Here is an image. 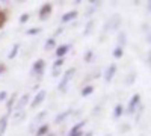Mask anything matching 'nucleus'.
<instances>
[{
  "instance_id": "6",
  "label": "nucleus",
  "mask_w": 151,
  "mask_h": 136,
  "mask_svg": "<svg viewBox=\"0 0 151 136\" xmlns=\"http://www.w3.org/2000/svg\"><path fill=\"white\" fill-rule=\"evenodd\" d=\"M52 9H53V6L50 5V3H44L42 6H41V9H40V20H47L48 18V15L52 14Z\"/></svg>"
},
{
  "instance_id": "7",
  "label": "nucleus",
  "mask_w": 151,
  "mask_h": 136,
  "mask_svg": "<svg viewBox=\"0 0 151 136\" xmlns=\"http://www.w3.org/2000/svg\"><path fill=\"white\" fill-rule=\"evenodd\" d=\"M45 91H38L36 92V95H35V98H33V100H32V103H30V106L32 107H38V106H40L42 101H44V98H45Z\"/></svg>"
},
{
  "instance_id": "20",
  "label": "nucleus",
  "mask_w": 151,
  "mask_h": 136,
  "mask_svg": "<svg viewBox=\"0 0 151 136\" xmlns=\"http://www.w3.org/2000/svg\"><path fill=\"white\" fill-rule=\"evenodd\" d=\"M92 92H94V86H92V85H86L85 88H83V89L80 91V94H82L83 97H88V95H91Z\"/></svg>"
},
{
  "instance_id": "9",
  "label": "nucleus",
  "mask_w": 151,
  "mask_h": 136,
  "mask_svg": "<svg viewBox=\"0 0 151 136\" xmlns=\"http://www.w3.org/2000/svg\"><path fill=\"white\" fill-rule=\"evenodd\" d=\"M24 117H26V112H24V109H21V110H15V112H12V122H14V124H18L20 121L24 119Z\"/></svg>"
},
{
  "instance_id": "21",
  "label": "nucleus",
  "mask_w": 151,
  "mask_h": 136,
  "mask_svg": "<svg viewBox=\"0 0 151 136\" xmlns=\"http://www.w3.org/2000/svg\"><path fill=\"white\" fill-rule=\"evenodd\" d=\"M55 47H56V40H55V38L47 40L45 44H44V48H45V50H52V48H55Z\"/></svg>"
},
{
  "instance_id": "33",
  "label": "nucleus",
  "mask_w": 151,
  "mask_h": 136,
  "mask_svg": "<svg viewBox=\"0 0 151 136\" xmlns=\"http://www.w3.org/2000/svg\"><path fill=\"white\" fill-rule=\"evenodd\" d=\"M53 76H55V77L60 76V68H53Z\"/></svg>"
},
{
  "instance_id": "12",
  "label": "nucleus",
  "mask_w": 151,
  "mask_h": 136,
  "mask_svg": "<svg viewBox=\"0 0 151 136\" xmlns=\"http://www.w3.org/2000/svg\"><path fill=\"white\" fill-rule=\"evenodd\" d=\"M76 17H77V11H70V12H67L65 15H62L60 21L62 23H68V21H73Z\"/></svg>"
},
{
  "instance_id": "18",
  "label": "nucleus",
  "mask_w": 151,
  "mask_h": 136,
  "mask_svg": "<svg viewBox=\"0 0 151 136\" xmlns=\"http://www.w3.org/2000/svg\"><path fill=\"white\" fill-rule=\"evenodd\" d=\"M18 50H20V44H14V45H12V48H11V52L8 53V58L9 59H14L18 55Z\"/></svg>"
},
{
  "instance_id": "10",
  "label": "nucleus",
  "mask_w": 151,
  "mask_h": 136,
  "mask_svg": "<svg viewBox=\"0 0 151 136\" xmlns=\"http://www.w3.org/2000/svg\"><path fill=\"white\" fill-rule=\"evenodd\" d=\"M70 50V44H62L59 47H56V56L58 58H64Z\"/></svg>"
},
{
  "instance_id": "35",
  "label": "nucleus",
  "mask_w": 151,
  "mask_h": 136,
  "mask_svg": "<svg viewBox=\"0 0 151 136\" xmlns=\"http://www.w3.org/2000/svg\"><path fill=\"white\" fill-rule=\"evenodd\" d=\"M62 32H64V27H59V29H58V30L55 32V35H60Z\"/></svg>"
},
{
  "instance_id": "5",
  "label": "nucleus",
  "mask_w": 151,
  "mask_h": 136,
  "mask_svg": "<svg viewBox=\"0 0 151 136\" xmlns=\"http://www.w3.org/2000/svg\"><path fill=\"white\" fill-rule=\"evenodd\" d=\"M85 124H86V121H80V122H77V124H74V126H73V129L70 130L68 136H83L82 129L85 127Z\"/></svg>"
},
{
  "instance_id": "1",
  "label": "nucleus",
  "mask_w": 151,
  "mask_h": 136,
  "mask_svg": "<svg viewBox=\"0 0 151 136\" xmlns=\"http://www.w3.org/2000/svg\"><path fill=\"white\" fill-rule=\"evenodd\" d=\"M74 74H76V68H68L64 74H62V79H60V82L58 85V88H59L60 92H67L68 91V85H70Z\"/></svg>"
},
{
  "instance_id": "27",
  "label": "nucleus",
  "mask_w": 151,
  "mask_h": 136,
  "mask_svg": "<svg viewBox=\"0 0 151 136\" xmlns=\"http://www.w3.org/2000/svg\"><path fill=\"white\" fill-rule=\"evenodd\" d=\"M41 30H42L41 27H32L26 32V35H38V33H41Z\"/></svg>"
},
{
  "instance_id": "38",
  "label": "nucleus",
  "mask_w": 151,
  "mask_h": 136,
  "mask_svg": "<svg viewBox=\"0 0 151 136\" xmlns=\"http://www.w3.org/2000/svg\"><path fill=\"white\" fill-rule=\"evenodd\" d=\"M106 136H110V135H106Z\"/></svg>"
},
{
  "instance_id": "2",
  "label": "nucleus",
  "mask_w": 151,
  "mask_h": 136,
  "mask_svg": "<svg viewBox=\"0 0 151 136\" xmlns=\"http://www.w3.org/2000/svg\"><path fill=\"white\" fill-rule=\"evenodd\" d=\"M139 106H141V95L139 94H134L130 98V103L127 106V114H130V115L136 114V110L139 109Z\"/></svg>"
},
{
  "instance_id": "34",
  "label": "nucleus",
  "mask_w": 151,
  "mask_h": 136,
  "mask_svg": "<svg viewBox=\"0 0 151 136\" xmlns=\"http://www.w3.org/2000/svg\"><path fill=\"white\" fill-rule=\"evenodd\" d=\"M6 71V67H5V64H0V76Z\"/></svg>"
},
{
  "instance_id": "11",
  "label": "nucleus",
  "mask_w": 151,
  "mask_h": 136,
  "mask_svg": "<svg viewBox=\"0 0 151 136\" xmlns=\"http://www.w3.org/2000/svg\"><path fill=\"white\" fill-rule=\"evenodd\" d=\"M27 103H29V94L21 95V98H20L18 103H17V109H15V110H21V109H24Z\"/></svg>"
},
{
  "instance_id": "25",
  "label": "nucleus",
  "mask_w": 151,
  "mask_h": 136,
  "mask_svg": "<svg viewBox=\"0 0 151 136\" xmlns=\"http://www.w3.org/2000/svg\"><path fill=\"white\" fill-rule=\"evenodd\" d=\"M118 42H119L118 45L124 48V45H125V42H127V40H125V33H124V32H121V33H119V36H118Z\"/></svg>"
},
{
  "instance_id": "13",
  "label": "nucleus",
  "mask_w": 151,
  "mask_h": 136,
  "mask_svg": "<svg viewBox=\"0 0 151 136\" xmlns=\"http://www.w3.org/2000/svg\"><path fill=\"white\" fill-rule=\"evenodd\" d=\"M8 118H9L8 114H5L3 117H0V136L5 133V130H6V127H8Z\"/></svg>"
},
{
  "instance_id": "15",
  "label": "nucleus",
  "mask_w": 151,
  "mask_h": 136,
  "mask_svg": "<svg viewBox=\"0 0 151 136\" xmlns=\"http://www.w3.org/2000/svg\"><path fill=\"white\" fill-rule=\"evenodd\" d=\"M71 112H73V110H65V112H62V114L56 115V118H55V122H56V124H59V122L65 121V119H67V118L71 115Z\"/></svg>"
},
{
  "instance_id": "19",
  "label": "nucleus",
  "mask_w": 151,
  "mask_h": 136,
  "mask_svg": "<svg viewBox=\"0 0 151 136\" xmlns=\"http://www.w3.org/2000/svg\"><path fill=\"white\" fill-rule=\"evenodd\" d=\"M124 114V106L122 104H116L115 109H113V118H119Z\"/></svg>"
},
{
  "instance_id": "30",
  "label": "nucleus",
  "mask_w": 151,
  "mask_h": 136,
  "mask_svg": "<svg viewBox=\"0 0 151 136\" xmlns=\"http://www.w3.org/2000/svg\"><path fill=\"white\" fill-rule=\"evenodd\" d=\"M5 20H6V14H5V12H2V11H0V27L3 26Z\"/></svg>"
},
{
  "instance_id": "17",
  "label": "nucleus",
  "mask_w": 151,
  "mask_h": 136,
  "mask_svg": "<svg viewBox=\"0 0 151 136\" xmlns=\"http://www.w3.org/2000/svg\"><path fill=\"white\" fill-rule=\"evenodd\" d=\"M91 3V8L88 9V12H86V17H91V14H94V12L97 11V8L100 6V2H95V0H92V2H89Z\"/></svg>"
},
{
  "instance_id": "23",
  "label": "nucleus",
  "mask_w": 151,
  "mask_h": 136,
  "mask_svg": "<svg viewBox=\"0 0 151 136\" xmlns=\"http://www.w3.org/2000/svg\"><path fill=\"white\" fill-rule=\"evenodd\" d=\"M45 117H47V112H45V110H44V112H40V114L36 115V118L32 121V124H36V126H38V122H40L41 119H44Z\"/></svg>"
},
{
  "instance_id": "37",
  "label": "nucleus",
  "mask_w": 151,
  "mask_h": 136,
  "mask_svg": "<svg viewBox=\"0 0 151 136\" xmlns=\"http://www.w3.org/2000/svg\"><path fill=\"white\" fill-rule=\"evenodd\" d=\"M85 136H92V133H91V132H89V133H86V135H85Z\"/></svg>"
},
{
  "instance_id": "4",
  "label": "nucleus",
  "mask_w": 151,
  "mask_h": 136,
  "mask_svg": "<svg viewBox=\"0 0 151 136\" xmlns=\"http://www.w3.org/2000/svg\"><path fill=\"white\" fill-rule=\"evenodd\" d=\"M119 24H121V18H119L118 15H113L109 21H106V24H104V32L112 30V29H116Z\"/></svg>"
},
{
  "instance_id": "16",
  "label": "nucleus",
  "mask_w": 151,
  "mask_h": 136,
  "mask_svg": "<svg viewBox=\"0 0 151 136\" xmlns=\"http://www.w3.org/2000/svg\"><path fill=\"white\" fill-rule=\"evenodd\" d=\"M47 133H48V124H42L41 127H38V129H36L35 136H45Z\"/></svg>"
},
{
  "instance_id": "24",
  "label": "nucleus",
  "mask_w": 151,
  "mask_h": 136,
  "mask_svg": "<svg viewBox=\"0 0 151 136\" xmlns=\"http://www.w3.org/2000/svg\"><path fill=\"white\" fill-rule=\"evenodd\" d=\"M92 29H94V20H89V21H88V24H86V29H85L83 35H89L92 32Z\"/></svg>"
},
{
  "instance_id": "32",
  "label": "nucleus",
  "mask_w": 151,
  "mask_h": 136,
  "mask_svg": "<svg viewBox=\"0 0 151 136\" xmlns=\"http://www.w3.org/2000/svg\"><path fill=\"white\" fill-rule=\"evenodd\" d=\"M134 74H130V76H129V79H127V85H132L133 82H134Z\"/></svg>"
},
{
  "instance_id": "22",
  "label": "nucleus",
  "mask_w": 151,
  "mask_h": 136,
  "mask_svg": "<svg viewBox=\"0 0 151 136\" xmlns=\"http://www.w3.org/2000/svg\"><path fill=\"white\" fill-rule=\"evenodd\" d=\"M113 58H115V59H119V58H122V55H124V48L122 47H115V50H113Z\"/></svg>"
},
{
  "instance_id": "28",
  "label": "nucleus",
  "mask_w": 151,
  "mask_h": 136,
  "mask_svg": "<svg viewBox=\"0 0 151 136\" xmlns=\"http://www.w3.org/2000/svg\"><path fill=\"white\" fill-rule=\"evenodd\" d=\"M92 58H94V52H92V50H88V52L85 53V62H91Z\"/></svg>"
},
{
  "instance_id": "3",
  "label": "nucleus",
  "mask_w": 151,
  "mask_h": 136,
  "mask_svg": "<svg viewBox=\"0 0 151 136\" xmlns=\"http://www.w3.org/2000/svg\"><path fill=\"white\" fill-rule=\"evenodd\" d=\"M44 70H45V60H44V59L35 60V64H33V67H32V74H33V76L41 77L42 74H44Z\"/></svg>"
},
{
  "instance_id": "26",
  "label": "nucleus",
  "mask_w": 151,
  "mask_h": 136,
  "mask_svg": "<svg viewBox=\"0 0 151 136\" xmlns=\"http://www.w3.org/2000/svg\"><path fill=\"white\" fill-rule=\"evenodd\" d=\"M64 62H65L64 58H58V59L55 60V64H53V68H60L62 65H64Z\"/></svg>"
},
{
  "instance_id": "31",
  "label": "nucleus",
  "mask_w": 151,
  "mask_h": 136,
  "mask_svg": "<svg viewBox=\"0 0 151 136\" xmlns=\"http://www.w3.org/2000/svg\"><path fill=\"white\" fill-rule=\"evenodd\" d=\"M8 98V92L6 91H0V101H5Z\"/></svg>"
},
{
  "instance_id": "29",
  "label": "nucleus",
  "mask_w": 151,
  "mask_h": 136,
  "mask_svg": "<svg viewBox=\"0 0 151 136\" xmlns=\"http://www.w3.org/2000/svg\"><path fill=\"white\" fill-rule=\"evenodd\" d=\"M27 21H29V14H23V15L20 17V23H21V24L27 23Z\"/></svg>"
},
{
  "instance_id": "14",
  "label": "nucleus",
  "mask_w": 151,
  "mask_h": 136,
  "mask_svg": "<svg viewBox=\"0 0 151 136\" xmlns=\"http://www.w3.org/2000/svg\"><path fill=\"white\" fill-rule=\"evenodd\" d=\"M15 100H17V94L14 92L9 98H6V110H8V115L11 114V110H12V106H14V103H15Z\"/></svg>"
},
{
  "instance_id": "36",
  "label": "nucleus",
  "mask_w": 151,
  "mask_h": 136,
  "mask_svg": "<svg viewBox=\"0 0 151 136\" xmlns=\"http://www.w3.org/2000/svg\"><path fill=\"white\" fill-rule=\"evenodd\" d=\"M45 136H56V135H55V133H47Z\"/></svg>"
},
{
  "instance_id": "8",
  "label": "nucleus",
  "mask_w": 151,
  "mask_h": 136,
  "mask_svg": "<svg viewBox=\"0 0 151 136\" xmlns=\"http://www.w3.org/2000/svg\"><path fill=\"white\" fill-rule=\"evenodd\" d=\"M115 73H116V65L115 64H110L106 68V71H104V80L106 82H110L113 79V76H115Z\"/></svg>"
}]
</instances>
